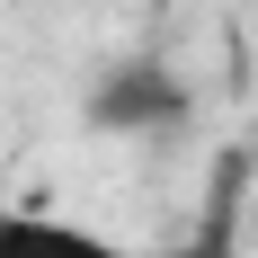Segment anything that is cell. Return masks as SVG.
<instances>
[{"instance_id":"cell-1","label":"cell","mask_w":258,"mask_h":258,"mask_svg":"<svg viewBox=\"0 0 258 258\" xmlns=\"http://www.w3.org/2000/svg\"><path fill=\"white\" fill-rule=\"evenodd\" d=\"M196 116V89L178 80V62H160V53H125V62H107L89 80V98H80V125L89 134H116V143H160V134H187Z\"/></svg>"},{"instance_id":"cell-3","label":"cell","mask_w":258,"mask_h":258,"mask_svg":"<svg viewBox=\"0 0 258 258\" xmlns=\"http://www.w3.org/2000/svg\"><path fill=\"white\" fill-rule=\"evenodd\" d=\"M240 187H249V152H232L223 160V169H214V196H205V232H196V258H223V223H232L240 214Z\"/></svg>"},{"instance_id":"cell-2","label":"cell","mask_w":258,"mask_h":258,"mask_svg":"<svg viewBox=\"0 0 258 258\" xmlns=\"http://www.w3.org/2000/svg\"><path fill=\"white\" fill-rule=\"evenodd\" d=\"M0 258H134V249L116 232H98V223H72V214L0 205Z\"/></svg>"}]
</instances>
